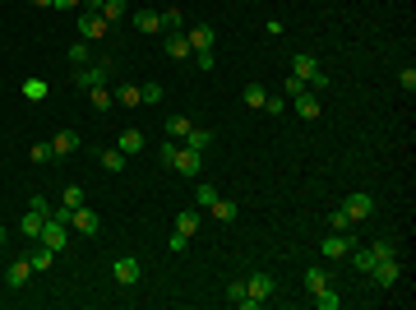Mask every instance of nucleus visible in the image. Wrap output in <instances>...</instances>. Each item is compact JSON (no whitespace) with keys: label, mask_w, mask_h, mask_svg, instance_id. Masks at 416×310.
Here are the masks:
<instances>
[{"label":"nucleus","mask_w":416,"mask_h":310,"mask_svg":"<svg viewBox=\"0 0 416 310\" xmlns=\"http://www.w3.org/2000/svg\"><path fill=\"white\" fill-rule=\"evenodd\" d=\"M292 75L306 84V88H328V75L319 70V61L310 56V51H296L292 56Z\"/></svg>","instance_id":"f257e3e1"},{"label":"nucleus","mask_w":416,"mask_h":310,"mask_svg":"<svg viewBox=\"0 0 416 310\" xmlns=\"http://www.w3.org/2000/svg\"><path fill=\"white\" fill-rule=\"evenodd\" d=\"M70 79H75L79 93H88V88H97V84H107V79H111V61H88V65H79Z\"/></svg>","instance_id":"f03ea898"},{"label":"nucleus","mask_w":416,"mask_h":310,"mask_svg":"<svg viewBox=\"0 0 416 310\" xmlns=\"http://www.w3.org/2000/svg\"><path fill=\"white\" fill-rule=\"evenodd\" d=\"M356 246H361V241H356L352 232H328V236H324V246H319V255H324V260H347Z\"/></svg>","instance_id":"7ed1b4c3"},{"label":"nucleus","mask_w":416,"mask_h":310,"mask_svg":"<svg viewBox=\"0 0 416 310\" xmlns=\"http://www.w3.org/2000/svg\"><path fill=\"white\" fill-rule=\"evenodd\" d=\"M111 278L121 282V287H139V278H143V264H139L135 255H121V260H111Z\"/></svg>","instance_id":"20e7f679"},{"label":"nucleus","mask_w":416,"mask_h":310,"mask_svg":"<svg viewBox=\"0 0 416 310\" xmlns=\"http://www.w3.org/2000/svg\"><path fill=\"white\" fill-rule=\"evenodd\" d=\"M42 246H51L56 255H61L65 246H70V222H61V217H46L42 222V236H37Z\"/></svg>","instance_id":"39448f33"},{"label":"nucleus","mask_w":416,"mask_h":310,"mask_svg":"<svg viewBox=\"0 0 416 310\" xmlns=\"http://www.w3.org/2000/svg\"><path fill=\"white\" fill-rule=\"evenodd\" d=\"M246 296H250V310H259L268 296H273V273H250L246 278Z\"/></svg>","instance_id":"423d86ee"},{"label":"nucleus","mask_w":416,"mask_h":310,"mask_svg":"<svg viewBox=\"0 0 416 310\" xmlns=\"http://www.w3.org/2000/svg\"><path fill=\"white\" fill-rule=\"evenodd\" d=\"M370 278H375V287H393V282L402 278V260L398 255H388V260L370 264Z\"/></svg>","instance_id":"0eeeda50"},{"label":"nucleus","mask_w":416,"mask_h":310,"mask_svg":"<svg viewBox=\"0 0 416 310\" xmlns=\"http://www.w3.org/2000/svg\"><path fill=\"white\" fill-rule=\"evenodd\" d=\"M287 97H292V102H296V116H301V121H319V116H324L319 97L310 93L306 84H301V88H296V93H287Z\"/></svg>","instance_id":"6e6552de"},{"label":"nucleus","mask_w":416,"mask_h":310,"mask_svg":"<svg viewBox=\"0 0 416 310\" xmlns=\"http://www.w3.org/2000/svg\"><path fill=\"white\" fill-rule=\"evenodd\" d=\"M342 213L352 217V222H370V217H375V200L356 190V195H347V200H342Z\"/></svg>","instance_id":"1a4fd4ad"},{"label":"nucleus","mask_w":416,"mask_h":310,"mask_svg":"<svg viewBox=\"0 0 416 310\" xmlns=\"http://www.w3.org/2000/svg\"><path fill=\"white\" fill-rule=\"evenodd\" d=\"M79 37H83V42H97V37H111V23L102 14H88V10H83V14H79Z\"/></svg>","instance_id":"9d476101"},{"label":"nucleus","mask_w":416,"mask_h":310,"mask_svg":"<svg viewBox=\"0 0 416 310\" xmlns=\"http://www.w3.org/2000/svg\"><path fill=\"white\" fill-rule=\"evenodd\" d=\"M199 167H204V153L199 148H176V162H171V171H181V176H199Z\"/></svg>","instance_id":"9b49d317"},{"label":"nucleus","mask_w":416,"mask_h":310,"mask_svg":"<svg viewBox=\"0 0 416 310\" xmlns=\"http://www.w3.org/2000/svg\"><path fill=\"white\" fill-rule=\"evenodd\" d=\"M70 227H75V232H79V236H97V227H102V217L92 213L88 204H79L75 213H70Z\"/></svg>","instance_id":"f8f14e48"},{"label":"nucleus","mask_w":416,"mask_h":310,"mask_svg":"<svg viewBox=\"0 0 416 310\" xmlns=\"http://www.w3.org/2000/svg\"><path fill=\"white\" fill-rule=\"evenodd\" d=\"M28 278H32V264H28V255H23V260H10L5 264V287H28Z\"/></svg>","instance_id":"ddd939ff"},{"label":"nucleus","mask_w":416,"mask_h":310,"mask_svg":"<svg viewBox=\"0 0 416 310\" xmlns=\"http://www.w3.org/2000/svg\"><path fill=\"white\" fill-rule=\"evenodd\" d=\"M185 37H190V47H195V51H213V47H217V32H213V23H195V28L185 32Z\"/></svg>","instance_id":"4468645a"},{"label":"nucleus","mask_w":416,"mask_h":310,"mask_svg":"<svg viewBox=\"0 0 416 310\" xmlns=\"http://www.w3.org/2000/svg\"><path fill=\"white\" fill-rule=\"evenodd\" d=\"M162 51H167L171 61H190V56H195V47H190V37H185V32H167Z\"/></svg>","instance_id":"2eb2a0df"},{"label":"nucleus","mask_w":416,"mask_h":310,"mask_svg":"<svg viewBox=\"0 0 416 310\" xmlns=\"http://www.w3.org/2000/svg\"><path fill=\"white\" fill-rule=\"evenodd\" d=\"M130 23H135L139 32H148V37L162 32V14H157V10H130Z\"/></svg>","instance_id":"dca6fc26"},{"label":"nucleus","mask_w":416,"mask_h":310,"mask_svg":"<svg viewBox=\"0 0 416 310\" xmlns=\"http://www.w3.org/2000/svg\"><path fill=\"white\" fill-rule=\"evenodd\" d=\"M208 217H213V222H236V217H241V204H236V200H222V195H217V200L208 204Z\"/></svg>","instance_id":"f3484780"},{"label":"nucleus","mask_w":416,"mask_h":310,"mask_svg":"<svg viewBox=\"0 0 416 310\" xmlns=\"http://www.w3.org/2000/svg\"><path fill=\"white\" fill-rule=\"evenodd\" d=\"M97 14H102L111 28H116L121 19H130V0H102V10H97Z\"/></svg>","instance_id":"a211bd4d"},{"label":"nucleus","mask_w":416,"mask_h":310,"mask_svg":"<svg viewBox=\"0 0 416 310\" xmlns=\"http://www.w3.org/2000/svg\"><path fill=\"white\" fill-rule=\"evenodd\" d=\"M199 222H204L199 209H181V213H176V232H181V236H195V232H199Z\"/></svg>","instance_id":"6ab92c4d"},{"label":"nucleus","mask_w":416,"mask_h":310,"mask_svg":"<svg viewBox=\"0 0 416 310\" xmlns=\"http://www.w3.org/2000/svg\"><path fill=\"white\" fill-rule=\"evenodd\" d=\"M42 222H46V213H37V209H28V213L19 217V232L28 236V241H37V236H42Z\"/></svg>","instance_id":"aec40b11"},{"label":"nucleus","mask_w":416,"mask_h":310,"mask_svg":"<svg viewBox=\"0 0 416 310\" xmlns=\"http://www.w3.org/2000/svg\"><path fill=\"white\" fill-rule=\"evenodd\" d=\"M28 264H32V273H46V269L56 264V250H51V246H42V241H37V250H32V255H28Z\"/></svg>","instance_id":"412c9836"},{"label":"nucleus","mask_w":416,"mask_h":310,"mask_svg":"<svg viewBox=\"0 0 416 310\" xmlns=\"http://www.w3.org/2000/svg\"><path fill=\"white\" fill-rule=\"evenodd\" d=\"M143 144H148V139H143V130H125L121 139H116V148L130 157V153H143Z\"/></svg>","instance_id":"4be33fe9"},{"label":"nucleus","mask_w":416,"mask_h":310,"mask_svg":"<svg viewBox=\"0 0 416 310\" xmlns=\"http://www.w3.org/2000/svg\"><path fill=\"white\" fill-rule=\"evenodd\" d=\"M88 102H92V111H111L116 107V93H111L107 84H97V88H88Z\"/></svg>","instance_id":"5701e85b"},{"label":"nucleus","mask_w":416,"mask_h":310,"mask_svg":"<svg viewBox=\"0 0 416 310\" xmlns=\"http://www.w3.org/2000/svg\"><path fill=\"white\" fill-rule=\"evenodd\" d=\"M75 148H79V135H75V130H61V135L51 139V153H56V157H70Z\"/></svg>","instance_id":"b1692460"},{"label":"nucleus","mask_w":416,"mask_h":310,"mask_svg":"<svg viewBox=\"0 0 416 310\" xmlns=\"http://www.w3.org/2000/svg\"><path fill=\"white\" fill-rule=\"evenodd\" d=\"M310 301H315V310H338L342 306V296L333 292V282H328V287H319V292H310Z\"/></svg>","instance_id":"393cba45"},{"label":"nucleus","mask_w":416,"mask_h":310,"mask_svg":"<svg viewBox=\"0 0 416 310\" xmlns=\"http://www.w3.org/2000/svg\"><path fill=\"white\" fill-rule=\"evenodd\" d=\"M116 107H143L139 84H116Z\"/></svg>","instance_id":"a878e982"},{"label":"nucleus","mask_w":416,"mask_h":310,"mask_svg":"<svg viewBox=\"0 0 416 310\" xmlns=\"http://www.w3.org/2000/svg\"><path fill=\"white\" fill-rule=\"evenodd\" d=\"M319 287H328V269H324V264H310L306 269V292H319Z\"/></svg>","instance_id":"bb28decb"},{"label":"nucleus","mask_w":416,"mask_h":310,"mask_svg":"<svg viewBox=\"0 0 416 310\" xmlns=\"http://www.w3.org/2000/svg\"><path fill=\"white\" fill-rule=\"evenodd\" d=\"M190 130H195V121H190V116H167V139H185Z\"/></svg>","instance_id":"cd10ccee"},{"label":"nucleus","mask_w":416,"mask_h":310,"mask_svg":"<svg viewBox=\"0 0 416 310\" xmlns=\"http://www.w3.org/2000/svg\"><path fill=\"white\" fill-rule=\"evenodd\" d=\"M97 162H102L111 176H116V171H125V153H121V148H102V153H97Z\"/></svg>","instance_id":"c85d7f7f"},{"label":"nucleus","mask_w":416,"mask_h":310,"mask_svg":"<svg viewBox=\"0 0 416 310\" xmlns=\"http://www.w3.org/2000/svg\"><path fill=\"white\" fill-rule=\"evenodd\" d=\"M246 107H255V111H264V102H268V88H264V84H246Z\"/></svg>","instance_id":"c756f323"},{"label":"nucleus","mask_w":416,"mask_h":310,"mask_svg":"<svg viewBox=\"0 0 416 310\" xmlns=\"http://www.w3.org/2000/svg\"><path fill=\"white\" fill-rule=\"evenodd\" d=\"M19 93L28 97V102H42L51 88H46V79H23V88H19Z\"/></svg>","instance_id":"7c9ffc66"},{"label":"nucleus","mask_w":416,"mask_h":310,"mask_svg":"<svg viewBox=\"0 0 416 310\" xmlns=\"http://www.w3.org/2000/svg\"><path fill=\"white\" fill-rule=\"evenodd\" d=\"M227 306H236V310H250V296H246V282H227Z\"/></svg>","instance_id":"2f4dec72"},{"label":"nucleus","mask_w":416,"mask_h":310,"mask_svg":"<svg viewBox=\"0 0 416 310\" xmlns=\"http://www.w3.org/2000/svg\"><path fill=\"white\" fill-rule=\"evenodd\" d=\"M162 32H185V19H181V10L171 5V10H162Z\"/></svg>","instance_id":"473e14b6"},{"label":"nucleus","mask_w":416,"mask_h":310,"mask_svg":"<svg viewBox=\"0 0 416 310\" xmlns=\"http://www.w3.org/2000/svg\"><path fill=\"white\" fill-rule=\"evenodd\" d=\"M162 93H167V88H162V84H153V79H148V84H139V97H143L148 107H157V102H162Z\"/></svg>","instance_id":"72a5a7b5"},{"label":"nucleus","mask_w":416,"mask_h":310,"mask_svg":"<svg viewBox=\"0 0 416 310\" xmlns=\"http://www.w3.org/2000/svg\"><path fill=\"white\" fill-rule=\"evenodd\" d=\"M185 144H190V148H208V144H213V130H199V125H195V130H190V135H185Z\"/></svg>","instance_id":"f704fd0d"},{"label":"nucleus","mask_w":416,"mask_h":310,"mask_svg":"<svg viewBox=\"0 0 416 310\" xmlns=\"http://www.w3.org/2000/svg\"><path fill=\"white\" fill-rule=\"evenodd\" d=\"M51 157H56V153H51V144H32V148H28V162H32V167H46Z\"/></svg>","instance_id":"c9c22d12"},{"label":"nucleus","mask_w":416,"mask_h":310,"mask_svg":"<svg viewBox=\"0 0 416 310\" xmlns=\"http://www.w3.org/2000/svg\"><path fill=\"white\" fill-rule=\"evenodd\" d=\"M176 148H181V139H167L162 148H157V162H162L167 171H171V162H176Z\"/></svg>","instance_id":"e433bc0d"},{"label":"nucleus","mask_w":416,"mask_h":310,"mask_svg":"<svg viewBox=\"0 0 416 310\" xmlns=\"http://www.w3.org/2000/svg\"><path fill=\"white\" fill-rule=\"evenodd\" d=\"M88 61H92L88 42H75V47H70V65H75V70H79V65H88Z\"/></svg>","instance_id":"4c0bfd02"},{"label":"nucleus","mask_w":416,"mask_h":310,"mask_svg":"<svg viewBox=\"0 0 416 310\" xmlns=\"http://www.w3.org/2000/svg\"><path fill=\"white\" fill-rule=\"evenodd\" d=\"M398 84H402V93H407V97L416 93V70H412V65H402V70H398Z\"/></svg>","instance_id":"58836bf2"},{"label":"nucleus","mask_w":416,"mask_h":310,"mask_svg":"<svg viewBox=\"0 0 416 310\" xmlns=\"http://www.w3.org/2000/svg\"><path fill=\"white\" fill-rule=\"evenodd\" d=\"M61 204H65V209H79V204H83V186H65Z\"/></svg>","instance_id":"ea45409f"},{"label":"nucleus","mask_w":416,"mask_h":310,"mask_svg":"<svg viewBox=\"0 0 416 310\" xmlns=\"http://www.w3.org/2000/svg\"><path fill=\"white\" fill-rule=\"evenodd\" d=\"M213 200H217V190H213V186H195V204H199V209H208Z\"/></svg>","instance_id":"a19ab883"},{"label":"nucleus","mask_w":416,"mask_h":310,"mask_svg":"<svg viewBox=\"0 0 416 310\" xmlns=\"http://www.w3.org/2000/svg\"><path fill=\"white\" fill-rule=\"evenodd\" d=\"M328 222H333V232H352V227H356V222L342 213V209H333V217H328Z\"/></svg>","instance_id":"79ce46f5"},{"label":"nucleus","mask_w":416,"mask_h":310,"mask_svg":"<svg viewBox=\"0 0 416 310\" xmlns=\"http://www.w3.org/2000/svg\"><path fill=\"white\" fill-rule=\"evenodd\" d=\"M264 111H268V116H282V111H287V97H273V93H268V102H264Z\"/></svg>","instance_id":"37998d69"},{"label":"nucleus","mask_w":416,"mask_h":310,"mask_svg":"<svg viewBox=\"0 0 416 310\" xmlns=\"http://www.w3.org/2000/svg\"><path fill=\"white\" fill-rule=\"evenodd\" d=\"M190 61L199 65V70H213V65H217V56H213V51H195V56H190Z\"/></svg>","instance_id":"c03bdc74"},{"label":"nucleus","mask_w":416,"mask_h":310,"mask_svg":"<svg viewBox=\"0 0 416 310\" xmlns=\"http://www.w3.org/2000/svg\"><path fill=\"white\" fill-rule=\"evenodd\" d=\"M185 246H190V236H181V232H176V236L167 241V250H171V255H185Z\"/></svg>","instance_id":"a18cd8bd"},{"label":"nucleus","mask_w":416,"mask_h":310,"mask_svg":"<svg viewBox=\"0 0 416 310\" xmlns=\"http://www.w3.org/2000/svg\"><path fill=\"white\" fill-rule=\"evenodd\" d=\"M28 209H37V213H46V217H51V204H46V195H32V200H28Z\"/></svg>","instance_id":"49530a36"},{"label":"nucleus","mask_w":416,"mask_h":310,"mask_svg":"<svg viewBox=\"0 0 416 310\" xmlns=\"http://www.w3.org/2000/svg\"><path fill=\"white\" fill-rule=\"evenodd\" d=\"M79 10H88V14H97V10H102V0H79Z\"/></svg>","instance_id":"de8ad7c7"},{"label":"nucleus","mask_w":416,"mask_h":310,"mask_svg":"<svg viewBox=\"0 0 416 310\" xmlns=\"http://www.w3.org/2000/svg\"><path fill=\"white\" fill-rule=\"evenodd\" d=\"M56 10H79V0H51Z\"/></svg>","instance_id":"09e8293b"},{"label":"nucleus","mask_w":416,"mask_h":310,"mask_svg":"<svg viewBox=\"0 0 416 310\" xmlns=\"http://www.w3.org/2000/svg\"><path fill=\"white\" fill-rule=\"evenodd\" d=\"M5 241H10V232H5V222H0V246H5Z\"/></svg>","instance_id":"8fccbe9b"},{"label":"nucleus","mask_w":416,"mask_h":310,"mask_svg":"<svg viewBox=\"0 0 416 310\" xmlns=\"http://www.w3.org/2000/svg\"><path fill=\"white\" fill-rule=\"evenodd\" d=\"M32 5H51V0H32Z\"/></svg>","instance_id":"3c124183"}]
</instances>
